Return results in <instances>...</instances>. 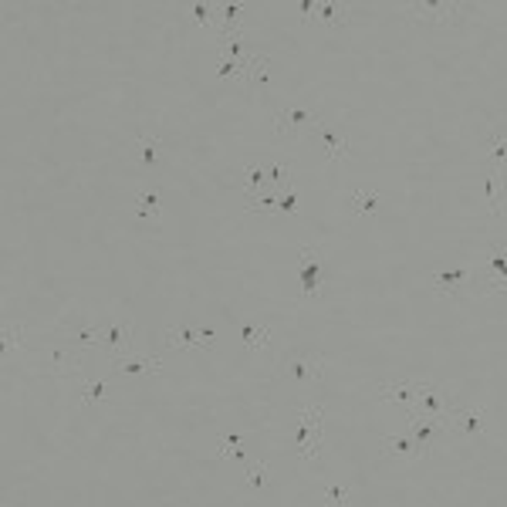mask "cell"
<instances>
[{
  "label": "cell",
  "instance_id": "13",
  "mask_svg": "<svg viewBox=\"0 0 507 507\" xmlns=\"http://www.w3.org/2000/svg\"><path fill=\"white\" fill-rule=\"evenodd\" d=\"M129 338H132V325L129 322H112L108 325V349H112V355H115V362H122V352L129 349Z\"/></svg>",
  "mask_w": 507,
  "mask_h": 507
},
{
  "label": "cell",
  "instance_id": "26",
  "mask_svg": "<svg viewBox=\"0 0 507 507\" xmlns=\"http://www.w3.org/2000/svg\"><path fill=\"white\" fill-rule=\"evenodd\" d=\"M17 342H21V328H7V332H4V355L14 352Z\"/></svg>",
  "mask_w": 507,
  "mask_h": 507
},
{
  "label": "cell",
  "instance_id": "11",
  "mask_svg": "<svg viewBox=\"0 0 507 507\" xmlns=\"http://www.w3.org/2000/svg\"><path fill=\"white\" fill-rule=\"evenodd\" d=\"M68 335H71V342H75L78 349H92V345L102 342V325L92 322V318H78V322L68 328Z\"/></svg>",
  "mask_w": 507,
  "mask_h": 507
},
{
  "label": "cell",
  "instance_id": "2",
  "mask_svg": "<svg viewBox=\"0 0 507 507\" xmlns=\"http://www.w3.org/2000/svg\"><path fill=\"white\" fill-rule=\"evenodd\" d=\"M322 406H308L305 416H301V430H298V453L301 460L311 463L315 453H318V443H322Z\"/></svg>",
  "mask_w": 507,
  "mask_h": 507
},
{
  "label": "cell",
  "instance_id": "25",
  "mask_svg": "<svg viewBox=\"0 0 507 507\" xmlns=\"http://www.w3.org/2000/svg\"><path fill=\"white\" fill-rule=\"evenodd\" d=\"M220 457L231 460V457H240V436H227L223 446H220Z\"/></svg>",
  "mask_w": 507,
  "mask_h": 507
},
{
  "label": "cell",
  "instance_id": "21",
  "mask_svg": "<svg viewBox=\"0 0 507 507\" xmlns=\"http://www.w3.org/2000/svg\"><path fill=\"white\" fill-rule=\"evenodd\" d=\"M294 375H298L301 383H311V379L322 375V362H298V366H294Z\"/></svg>",
  "mask_w": 507,
  "mask_h": 507
},
{
  "label": "cell",
  "instance_id": "8",
  "mask_svg": "<svg viewBox=\"0 0 507 507\" xmlns=\"http://www.w3.org/2000/svg\"><path fill=\"white\" fill-rule=\"evenodd\" d=\"M301 277H305V291H301L305 301L322 294V264H315V247H305L301 254Z\"/></svg>",
  "mask_w": 507,
  "mask_h": 507
},
{
  "label": "cell",
  "instance_id": "19",
  "mask_svg": "<svg viewBox=\"0 0 507 507\" xmlns=\"http://www.w3.org/2000/svg\"><path fill=\"white\" fill-rule=\"evenodd\" d=\"M159 359H129V362H115L119 372H159Z\"/></svg>",
  "mask_w": 507,
  "mask_h": 507
},
{
  "label": "cell",
  "instance_id": "17",
  "mask_svg": "<svg viewBox=\"0 0 507 507\" xmlns=\"http://www.w3.org/2000/svg\"><path fill=\"white\" fill-rule=\"evenodd\" d=\"M136 214L139 216H159V193L156 190H142V197L136 200Z\"/></svg>",
  "mask_w": 507,
  "mask_h": 507
},
{
  "label": "cell",
  "instance_id": "23",
  "mask_svg": "<svg viewBox=\"0 0 507 507\" xmlns=\"http://www.w3.org/2000/svg\"><path fill=\"white\" fill-rule=\"evenodd\" d=\"M315 14L325 17V24H342V21H345V14L338 11L335 4H318V7H315Z\"/></svg>",
  "mask_w": 507,
  "mask_h": 507
},
{
  "label": "cell",
  "instance_id": "27",
  "mask_svg": "<svg viewBox=\"0 0 507 507\" xmlns=\"http://www.w3.org/2000/svg\"><path fill=\"white\" fill-rule=\"evenodd\" d=\"M193 14H197L200 24H206V14H210V11H206V4H197V7H193Z\"/></svg>",
  "mask_w": 507,
  "mask_h": 507
},
{
  "label": "cell",
  "instance_id": "3",
  "mask_svg": "<svg viewBox=\"0 0 507 507\" xmlns=\"http://www.w3.org/2000/svg\"><path fill=\"white\" fill-rule=\"evenodd\" d=\"M322 122L318 119V112L311 105H291V108H281L274 119V132L277 136H298V132H305V129H315V125Z\"/></svg>",
  "mask_w": 507,
  "mask_h": 507
},
{
  "label": "cell",
  "instance_id": "6",
  "mask_svg": "<svg viewBox=\"0 0 507 507\" xmlns=\"http://www.w3.org/2000/svg\"><path fill=\"white\" fill-rule=\"evenodd\" d=\"M413 14L430 17L433 24H453L463 14V4H450V0H430V4H413Z\"/></svg>",
  "mask_w": 507,
  "mask_h": 507
},
{
  "label": "cell",
  "instance_id": "18",
  "mask_svg": "<svg viewBox=\"0 0 507 507\" xmlns=\"http://www.w3.org/2000/svg\"><path fill=\"white\" fill-rule=\"evenodd\" d=\"M136 146H139V159H142V166H156L159 139H156V136H139V139H136Z\"/></svg>",
  "mask_w": 507,
  "mask_h": 507
},
{
  "label": "cell",
  "instance_id": "7",
  "mask_svg": "<svg viewBox=\"0 0 507 507\" xmlns=\"http://www.w3.org/2000/svg\"><path fill=\"white\" fill-rule=\"evenodd\" d=\"M210 342H214V332L193 328V325H183V328L169 332V345L173 349H210Z\"/></svg>",
  "mask_w": 507,
  "mask_h": 507
},
{
  "label": "cell",
  "instance_id": "16",
  "mask_svg": "<svg viewBox=\"0 0 507 507\" xmlns=\"http://www.w3.org/2000/svg\"><path fill=\"white\" fill-rule=\"evenodd\" d=\"M322 501H325V507H349V491H345L342 484H335V480H325Z\"/></svg>",
  "mask_w": 507,
  "mask_h": 507
},
{
  "label": "cell",
  "instance_id": "10",
  "mask_svg": "<svg viewBox=\"0 0 507 507\" xmlns=\"http://www.w3.org/2000/svg\"><path fill=\"white\" fill-rule=\"evenodd\" d=\"M383 453H385V457H406V460L423 457V450H419V443L413 440V433H409V430L400 433V436H389V440L383 443Z\"/></svg>",
  "mask_w": 507,
  "mask_h": 507
},
{
  "label": "cell",
  "instance_id": "12",
  "mask_svg": "<svg viewBox=\"0 0 507 507\" xmlns=\"http://www.w3.org/2000/svg\"><path fill=\"white\" fill-rule=\"evenodd\" d=\"M450 419H453L463 433L484 430V409H477V406H460V402H453V413H450Z\"/></svg>",
  "mask_w": 507,
  "mask_h": 507
},
{
  "label": "cell",
  "instance_id": "4",
  "mask_svg": "<svg viewBox=\"0 0 507 507\" xmlns=\"http://www.w3.org/2000/svg\"><path fill=\"white\" fill-rule=\"evenodd\" d=\"M419 389H423V383H416V379H402V383H383L379 385V396H383L385 402H396V406H402L406 413L416 406V400H419Z\"/></svg>",
  "mask_w": 507,
  "mask_h": 507
},
{
  "label": "cell",
  "instance_id": "9",
  "mask_svg": "<svg viewBox=\"0 0 507 507\" xmlns=\"http://www.w3.org/2000/svg\"><path fill=\"white\" fill-rule=\"evenodd\" d=\"M487 200H491V214L504 216L507 214V173L494 169L487 176Z\"/></svg>",
  "mask_w": 507,
  "mask_h": 507
},
{
  "label": "cell",
  "instance_id": "1",
  "mask_svg": "<svg viewBox=\"0 0 507 507\" xmlns=\"http://www.w3.org/2000/svg\"><path fill=\"white\" fill-rule=\"evenodd\" d=\"M450 413H453V400H450L446 392H440V389H433V385L423 383V389H419V400H416V406L409 409V416L433 419V423H446V419H450Z\"/></svg>",
  "mask_w": 507,
  "mask_h": 507
},
{
  "label": "cell",
  "instance_id": "22",
  "mask_svg": "<svg viewBox=\"0 0 507 507\" xmlns=\"http://www.w3.org/2000/svg\"><path fill=\"white\" fill-rule=\"evenodd\" d=\"M247 484H250V487H254V491H261L264 484H267V463H254V467H250V470H247Z\"/></svg>",
  "mask_w": 507,
  "mask_h": 507
},
{
  "label": "cell",
  "instance_id": "24",
  "mask_svg": "<svg viewBox=\"0 0 507 507\" xmlns=\"http://www.w3.org/2000/svg\"><path fill=\"white\" fill-rule=\"evenodd\" d=\"M102 396H105V383H98V379H95V383H88V389H85L81 402H85V406H92V402H98Z\"/></svg>",
  "mask_w": 507,
  "mask_h": 507
},
{
  "label": "cell",
  "instance_id": "20",
  "mask_svg": "<svg viewBox=\"0 0 507 507\" xmlns=\"http://www.w3.org/2000/svg\"><path fill=\"white\" fill-rule=\"evenodd\" d=\"M267 335H271V332L261 328V325H247L244 328V345L254 352V349H261V342H267Z\"/></svg>",
  "mask_w": 507,
  "mask_h": 507
},
{
  "label": "cell",
  "instance_id": "5",
  "mask_svg": "<svg viewBox=\"0 0 507 507\" xmlns=\"http://www.w3.org/2000/svg\"><path fill=\"white\" fill-rule=\"evenodd\" d=\"M311 136H315V142H322L325 156H328L332 163H338L342 156L349 153V139H345V132H338V129H332V125L318 122L315 129H311Z\"/></svg>",
  "mask_w": 507,
  "mask_h": 507
},
{
  "label": "cell",
  "instance_id": "14",
  "mask_svg": "<svg viewBox=\"0 0 507 507\" xmlns=\"http://www.w3.org/2000/svg\"><path fill=\"white\" fill-rule=\"evenodd\" d=\"M467 277H470V267H457V271H436V274H433V284H436V291H440V294H450V291H457Z\"/></svg>",
  "mask_w": 507,
  "mask_h": 507
},
{
  "label": "cell",
  "instance_id": "15",
  "mask_svg": "<svg viewBox=\"0 0 507 507\" xmlns=\"http://www.w3.org/2000/svg\"><path fill=\"white\" fill-rule=\"evenodd\" d=\"M375 203H379V193H372V190H349V206H352L355 216L375 214Z\"/></svg>",
  "mask_w": 507,
  "mask_h": 507
}]
</instances>
